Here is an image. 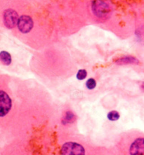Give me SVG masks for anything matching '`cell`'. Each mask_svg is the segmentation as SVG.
<instances>
[{
    "label": "cell",
    "instance_id": "obj_1",
    "mask_svg": "<svg viewBox=\"0 0 144 155\" xmlns=\"http://www.w3.org/2000/svg\"><path fill=\"white\" fill-rule=\"evenodd\" d=\"M127 151L129 155H144V137L133 138L129 143Z\"/></svg>",
    "mask_w": 144,
    "mask_h": 155
},
{
    "label": "cell",
    "instance_id": "obj_2",
    "mask_svg": "<svg viewBox=\"0 0 144 155\" xmlns=\"http://www.w3.org/2000/svg\"><path fill=\"white\" fill-rule=\"evenodd\" d=\"M12 106V102L9 96L3 91H0V117L7 114Z\"/></svg>",
    "mask_w": 144,
    "mask_h": 155
},
{
    "label": "cell",
    "instance_id": "obj_3",
    "mask_svg": "<svg viewBox=\"0 0 144 155\" xmlns=\"http://www.w3.org/2000/svg\"><path fill=\"white\" fill-rule=\"evenodd\" d=\"M18 15L14 10L8 9L4 14V22L6 28H14L18 21Z\"/></svg>",
    "mask_w": 144,
    "mask_h": 155
},
{
    "label": "cell",
    "instance_id": "obj_4",
    "mask_svg": "<svg viewBox=\"0 0 144 155\" xmlns=\"http://www.w3.org/2000/svg\"><path fill=\"white\" fill-rule=\"evenodd\" d=\"M18 28L22 33L26 34L30 32L33 28V21L32 18L28 15H22L18 21Z\"/></svg>",
    "mask_w": 144,
    "mask_h": 155
},
{
    "label": "cell",
    "instance_id": "obj_5",
    "mask_svg": "<svg viewBox=\"0 0 144 155\" xmlns=\"http://www.w3.org/2000/svg\"><path fill=\"white\" fill-rule=\"evenodd\" d=\"M93 8H94V12L99 15L106 14L108 12V11H109V8H108V6L107 4L104 3L103 2L101 1H97L94 2Z\"/></svg>",
    "mask_w": 144,
    "mask_h": 155
},
{
    "label": "cell",
    "instance_id": "obj_6",
    "mask_svg": "<svg viewBox=\"0 0 144 155\" xmlns=\"http://www.w3.org/2000/svg\"><path fill=\"white\" fill-rule=\"evenodd\" d=\"M77 117L72 111H67L61 119V123L64 126L72 124L76 121Z\"/></svg>",
    "mask_w": 144,
    "mask_h": 155
},
{
    "label": "cell",
    "instance_id": "obj_7",
    "mask_svg": "<svg viewBox=\"0 0 144 155\" xmlns=\"http://www.w3.org/2000/svg\"><path fill=\"white\" fill-rule=\"evenodd\" d=\"M115 63L118 65H128V64H139V61L133 56H125L117 59Z\"/></svg>",
    "mask_w": 144,
    "mask_h": 155
},
{
    "label": "cell",
    "instance_id": "obj_8",
    "mask_svg": "<svg viewBox=\"0 0 144 155\" xmlns=\"http://www.w3.org/2000/svg\"><path fill=\"white\" fill-rule=\"evenodd\" d=\"M0 61L4 65H8L12 63V57L8 52L3 51L0 53Z\"/></svg>",
    "mask_w": 144,
    "mask_h": 155
},
{
    "label": "cell",
    "instance_id": "obj_9",
    "mask_svg": "<svg viewBox=\"0 0 144 155\" xmlns=\"http://www.w3.org/2000/svg\"><path fill=\"white\" fill-rule=\"evenodd\" d=\"M107 117L108 120L111 121H115L118 120L119 117H120V115H119V113L116 111V110H112V111L108 112V114H107Z\"/></svg>",
    "mask_w": 144,
    "mask_h": 155
},
{
    "label": "cell",
    "instance_id": "obj_10",
    "mask_svg": "<svg viewBox=\"0 0 144 155\" xmlns=\"http://www.w3.org/2000/svg\"><path fill=\"white\" fill-rule=\"evenodd\" d=\"M86 86L88 89L92 90L96 86V81L94 79L90 78L86 82Z\"/></svg>",
    "mask_w": 144,
    "mask_h": 155
},
{
    "label": "cell",
    "instance_id": "obj_11",
    "mask_svg": "<svg viewBox=\"0 0 144 155\" xmlns=\"http://www.w3.org/2000/svg\"><path fill=\"white\" fill-rule=\"evenodd\" d=\"M86 76H87V72H86V70H79L77 74V78L79 79V80H83L85 79Z\"/></svg>",
    "mask_w": 144,
    "mask_h": 155
},
{
    "label": "cell",
    "instance_id": "obj_12",
    "mask_svg": "<svg viewBox=\"0 0 144 155\" xmlns=\"http://www.w3.org/2000/svg\"><path fill=\"white\" fill-rule=\"evenodd\" d=\"M141 89H142L143 91H144V82L142 83V84H141Z\"/></svg>",
    "mask_w": 144,
    "mask_h": 155
}]
</instances>
